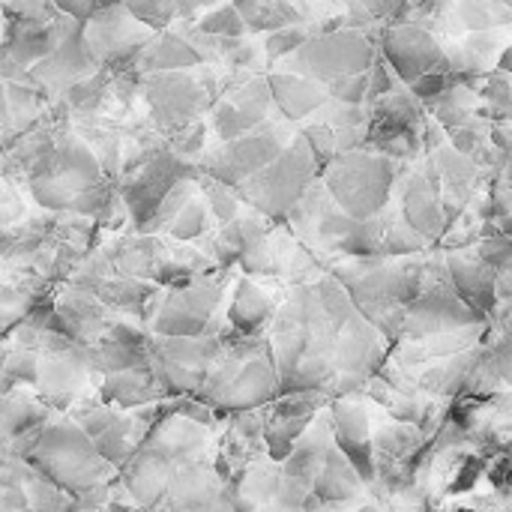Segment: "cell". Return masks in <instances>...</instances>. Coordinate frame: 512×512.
Segmentation results:
<instances>
[{
    "instance_id": "cell-2",
    "label": "cell",
    "mask_w": 512,
    "mask_h": 512,
    "mask_svg": "<svg viewBox=\"0 0 512 512\" xmlns=\"http://www.w3.org/2000/svg\"><path fill=\"white\" fill-rule=\"evenodd\" d=\"M270 300L264 294V288H258L255 282H243L237 288L234 297V309H231V321L237 330H243L246 336L258 333L267 321H270Z\"/></svg>"
},
{
    "instance_id": "cell-1",
    "label": "cell",
    "mask_w": 512,
    "mask_h": 512,
    "mask_svg": "<svg viewBox=\"0 0 512 512\" xmlns=\"http://www.w3.org/2000/svg\"><path fill=\"white\" fill-rule=\"evenodd\" d=\"M333 432H336L339 450L351 459V465L360 471V477L372 480L375 477V471H372L375 441H372L366 408L360 402H354V399H339L333 405Z\"/></svg>"
}]
</instances>
